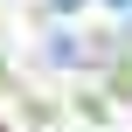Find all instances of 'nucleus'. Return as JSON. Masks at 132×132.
<instances>
[{
    "mask_svg": "<svg viewBox=\"0 0 132 132\" xmlns=\"http://www.w3.org/2000/svg\"><path fill=\"white\" fill-rule=\"evenodd\" d=\"M56 7H63V14H70V7H84V0H56Z\"/></svg>",
    "mask_w": 132,
    "mask_h": 132,
    "instance_id": "nucleus-1",
    "label": "nucleus"
},
{
    "mask_svg": "<svg viewBox=\"0 0 132 132\" xmlns=\"http://www.w3.org/2000/svg\"><path fill=\"white\" fill-rule=\"evenodd\" d=\"M118 7H125V0H118Z\"/></svg>",
    "mask_w": 132,
    "mask_h": 132,
    "instance_id": "nucleus-2",
    "label": "nucleus"
}]
</instances>
